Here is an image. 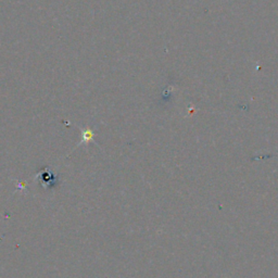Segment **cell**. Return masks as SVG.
<instances>
[{"label": "cell", "mask_w": 278, "mask_h": 278, "mask_svg": "<svg viewBox=\"0 0 278 278\" xmlns=\"http://www.w3.org/2000/svg\"><path fill=\"white\" fill-rule=\"evenodd\" d=\"M92 137V133L90 130H84L83 131V142H88Z\"/></svg>", "instance_id": "6da1fadb"}]
</instances>
